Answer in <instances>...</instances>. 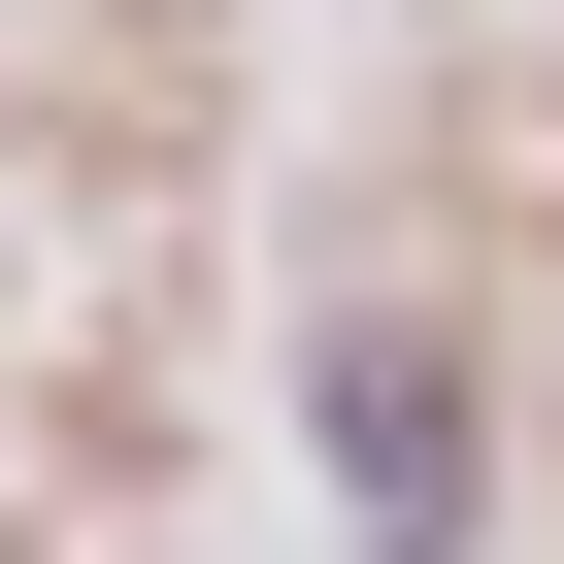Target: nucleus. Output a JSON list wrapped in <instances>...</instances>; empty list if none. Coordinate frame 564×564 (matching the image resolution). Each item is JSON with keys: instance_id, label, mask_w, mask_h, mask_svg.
I'll return each mask as SVG.
<instances>
[{"instance_id": "f257e3e1", "label": "nucleus", "mask_w": 564, "mask_h": 564, "mask_svg": "<svg viewBox=\"0 0 564 564\" xmlns=\"http://www.w3.org/2000/svg\"><path fill=\"white\" fill-rule=\"evenodd\" d=\"M333 432H366V564H432V531H465V432H432V366H399V333L333 366Z\"/></svg>"}]
</instances>
